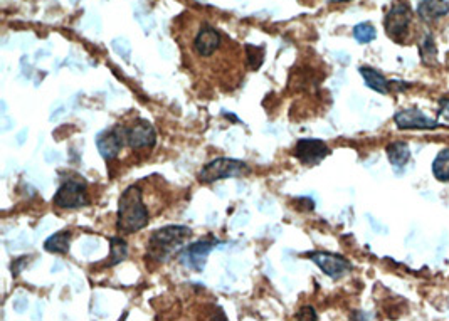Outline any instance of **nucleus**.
I'll use <instances>...</instances> for the list:
<instances>
[{
	"instance_id": "obj_1",
	"label": "nucleus",
	"mask_w": 449,
	"mask_h": 321,
	"mask_svg": "<svg viewBox=\"0 0 449 321\" xmlns=\"http://www.w3.org/2000/svg\"><path fill=\"white\" fill-rule=\"evenodd\" d=\"M183 56L189 57L190 68L197 69L204 76L212 74L216 81L226 84V89H232L239 84V77L229 69L241 76L239 66L246 54H241L231 39L226 37L209 22L199 24L189 41V53Z\"/></svg>"
},
{
	"instance_id": "obj_2",
	"label": "nucleus",
	"mask_w": 449,
	"mask_h": 321,
	"mask_svg": "<svg viewBox=\"0 0 449 321\" xmlns=\"http://www.w3.org/2000/svg\"><path fill=\"white\" fill-rule=\"evenodd\" d=\"M150 222V212L143 202V190L140 185H130L120 197L116 212V229L120 234H135L145 229Z\"/></svg>"
},
{
	"instance_id": "obj_3",
	"label": "nucleus",
	"mask_w": 449,
	"mask_h": 321,
	"mask_svg": "<svg viewBox=\"0 0 449 321\" xmlns=\"http://www.w3.org/2000/svg\"><path fill=\"white\" fill-rule=\"evenodd\" d=\"M192 236V229L187 226H167L155 230L148 239L147 256L157 264H163L172 256L181 253L185 241Z\"/></svg>"
},
{
	"instance_id": "obj_4",
	"label": "nucleus",
	"mask_w": 449,
	"mask_h": 321,
	"mask_svg": "<svg viewBox=\"0 0 449 321\" xmlns=\"http://www.w3.org/2000/svg\"><path fill=\"white\" fill-rule=\"evenodd\" d=\"M248 174H251V168L246 162L236 158H216L202 167V170L199 172V182L212 183L222 178L243 177Z\"/></svg>"
},
{
	"instance_id": "obj_5",
	"label": "nucleus",
	"mask_w": 449,
	"mask_h": 321,
	"mask_svg": "<svg viewBox=\"0 0 449 321\" xmlns=\"http://www.w3.org/2000/svg\"><path fill=\"white\" fill-rule=\"evenodd\" d=\"M54 205L64 210L81 209L89 203V190L84 180L81 178H68L61 183L56 194L53 197Z\"/></svg>"
},
{
	"instance_id": "obj_6",
	"label": "nucleus",
	"mask_w": 449,
	"mask_h": 321,
	"mask_svg": "<svg viewBox=\"0 0 449 321\" xmlns=\"http://www.w3.org/2000/svg\"><path fill=\"white\" fill-rule=\"evenodd\" d=\"M127 131V147L136 155L148 154L157 145V131L147 120L138 118L125 123Z\"/></svg>"
},
{
	"instance_id": "obj_7",
	"label": "nucleus",
	"mask_w": 449,
	"mask_h": 321,
	"mask_svg": "<svg viewBox=\"0 0 449 321\" xmlns=\"http://www.w3.org/2000/svg\"><path fill=\"white\" fill-rule=\"evenodd\" d=\"M96 147L100 155L103 156L107 162L116 160L122 155L123 148L127 147V131H125V123H118L115 127L108 128V130L101 131L96 136Z\"/></svg>"
},
{
	"instance_id": "obj_8",
	"label": "nucleus",
	"mask_w": 449,
	"mask_h": 321,
	"mask_svg": "<svg viewBox=\"0 0 449 321\" xmlns=\"http://www.w3.org/2000/svg\"><path fill=\"white\" fill-rule=\"evenodd\" d=\"M412 21V9L407 2L404 0H397L390 10L385 15V33L394 41H402L405 34H407L409 24Z\"/></svg>"
},
{
	"instance_id": "obj_9",
	"label": "nucleus",
	"mask_w": 449,
	"mask_h": 321,
	"mask_svg": "<svg viewBox=\"0 0 449 321\" xmlns=\"http://www.w3.org/2000/svg\"><path fill=\"white\" fill-rule=\"evenodd\" d=\"M217 244L219 241H216V239H204V241H197L194 242V244L185 246V248L178 253V261H181L182 266L194 269V271H204L209 253L216 248Z\"/></svg>"
},
{
	"instance_id": "obj_10",
	"label": "nucleus",
	"mask_w": 449,
	"mask_h": 321,
	"mask_svg": "<svg viewBox=\"0 0 449 321\" xmlns=\"http://www.w3.org/2000/svg\"><path fill=\"white\" fill-rule=\"evenodd\" d=\"M308 259H311L322 269L327 276H330L331 279H340L352 271V264L350 261H347L345 257L340 254H331V253H308L304 254Z\"/></svg>"
},
{
	"instance_id": "obj_11",
	"label": "nucleus",
	"mask_w": 449,
	"mask_h": 321,
	"mask_svg": "<svg viewBox=\"0 0 449 321\" xmlns=\"http://www.w3.org/2000/svg\"><path fill=\"white\" fill-rule=\"evenodd\" d=\"M330 155V148L325 142L322 140H300L298 143L295 145V150H293V156L296 160L303 163V165H316V163L322 162L325 156Z\"/></svg>"
},
{
	"instance_id": "obj_12",
	"label": "nucleus",
	"mask_w": 449,
	"mask_h": 321,
	"mask_svg": "<svg viewBox=\"0 0 449 321\" xmlns=\"http://www.w3.org/2000/svg\"><path fill=\"white\" fill-rule=\"evenodd\" d=\"M394 121H396L399 130H434V128L439 127L437 121L429 118L428 115H424L417 108L402 109L394 116Z\"/></svg>"
},
{
	"instance_id": "obj_13",
	"label": "nucleus",
	"mask_w": 449,
	"mask_h": 321,
	"mask_svg": "<svg viewBox=\"0 0 449 321\" xmlns=\"http://www.w3.org/2000/svg\"><path fill=\"white\" fill-rule=\"evenodd\" d=\"M417 14L425 22H434L449 14L448 0H419Z\"/></svg>"
},
{
	"instance_id": "obj_14",
	"label": "nucleus",
	"mask_w": 449,
	"mask_h": 321,
	"mask_svg": "<svg viewBox=\"0 0 449 321\" xmlns=\"http://www.w3.org/2000/svg\"><path fill=\"white\" fill-rule=\"evenodd\" d=\"M358 73L364 77L365 84L370 89H374V91L381 93V95H389L390 89H392V81H389L384 74L378 73L377 69L370 68V66H360Z\"/></svg>"
},
{
	"instance_id": "obj_15",
	"label": "nucleus",
	"mask_w": 449,
	"mask_h": 321,
	"mask_svg": "<svg viewBox=\"0 0 449 321\" xmlns=\"http://www.w3.org/2000/svg\"><path fill=\"white\" fill-rule=\"evenodd\" d=\"M387 156H389V162L392 163V167L396 168L405 167L409 160H411L409 145L405 142H394L387 145Z\"/></svg>"
},
{
	"instance_id": "obj_16",
	"label": "nucleus",
	"mask_w": 449,
	"mask_h": 321,
	"mask_svg": "<svg viewBox=\"0 0 449 321\" xmlns=\"http://www.w3.org/2000/svg\"><path fill=\"white\" fill-rule=\"evenodd\" d=\"M69 244H71V232L61 230V232H56L44 242V249L48 250V253L54 254H68Z\"/></svg>"
},
{
	"instance_id": "obj_17",
	"label": "nucleus",
	"mask_w": 449,
	"mask_h": 321,
	"mask_svg": "<svg viewBox=\"0 0 449 321\" xmlns=\"http://www.w3.org/2000/svg\"><path fill=\"white\" fill-rule=\"evenodd\" d=\"M432 174L439 182H449V148L436 155L432 162Z\"/></svg>"
},
{
	"instance_id": "obj_18",
	"label": "nucleus",
	"mask_w": 449,
	"mask_h": 321,
	"mask_svg": "<svg viewBox=\"0 0 449 321\" xmlns=\"http://www.w3.org/2000/svg\"><path fill=\"white\" fill-rule=\"evenodd\" d=\"M109 249H111L109 250V256L111 257H109L108 266H115V264H118V262L127 259L128 246L122 237H113L111 242H109Z\"/></svg>"
},
{
	"instance_id": "obj_19",
	"label": "nucleus",
	"mask_w": 449,
	"mask_h": 321,
	"mask_svg": "<svg viewBox=\"0 0 449 321\" xmlns=\"http://www.w3.org/2000/svg\"><path fill=\"white\" fill-rule=\"evenodd\" d=\"M377 36V30L370 22H362V24H357L354 27V37L357 39V42L360 44H369L372 42Z\"/></svg>"
},
{
	"instance_id": "obj_20",
	"label": "nucleus",
	"mask_w": 449,
	"mask_h": 321,
	"mask_svg": "<svg viewBox=\"0 0 449 321\" xmlns=\"http://www.w3.org/2000/svg\"><path fill=\"white\" fill-rule=\"evenodd\" d=\"M246 64L249 69H259V66L264 61V51L263 48H255V46H246Z\"/></svg>"
},
{
	"instance_id": "obj_21",
	"label": "nucleus",
	"mask_w": 449,
	"mask_h": 321,
	"mask_svg": "<svg viewBox=\"0 0 449 321\" xmlns=\"http://www.w3.org/2000/svg\"><path fill=\"white\" fill-rule=\"evenodd\" d=\"M421 53H423V61L428 62V56L436 57V46L432 42L431 36H428L423 41V46H421Z\"/></svg>"
},
{
	"instance_id": "obj_22",
	"label": "nucleus",
	"mask_w": 449,
	"mask_h": 321,
	"mask_svg": "<svg viewBox=\"0 0 449 321\" xmlns=\"http://www.w3.org/2000/svg\"><path fill=\"white\" fill-rule=\"evenodd\" d=\"M296 318L298 320H316L318 316H316V313L313 311V308L311 306H304L300 309L298 313H296Z\"/></svg>"
},
{
	"instance_id": "obj_23",
	"label": "nucleus",
	"mask_w": 449,
	"mask_h": 321,
	"mask_svg": "<svg viewBox=\"0 0 449 321\" xmlns=\"http://www.w3.org/2000/svg\"><path fill=\"white\" fill-rule=\"evenodd\" d=\"M439 115L443 116V118L446 121H449V100L448 98H443V100L439 101Z\"/></svg>"
},
{
	"instance_id": "obj_24",
	"label": "nucleus",
	"mask_w": 449,
	"mask_h": 321,
	"mask_svg": "<svg viewBox=\"0 0 449 321\" xmlns=\"http://www.w3.org/2000/svg\"><path fill=\"white\" fill-rule=\"evenodd\" d=\"M330 2H335V3H342V2H350V0H330Z\"/></svg>"
}]
</instances>
